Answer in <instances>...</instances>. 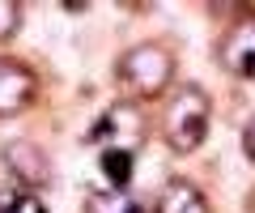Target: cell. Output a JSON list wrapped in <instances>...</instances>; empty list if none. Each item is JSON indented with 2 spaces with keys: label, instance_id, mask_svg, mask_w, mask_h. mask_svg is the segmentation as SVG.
I'll return each mask as SVG.
<instances>
[{
  "label": "cell",
  "instance_id": "10",
  "mask_svg": "<svg viewBox=\"0 0 255 213\" xmlns=\"http://www.w3.org/2000/svg\"><path fill=\"white\" fill-rule=\"evenodd\" d=\"M0 213H47L43 201L34 192H21V188H0Z\"/></svg>",
  "mask_w": 255,
  "mask_h": 213
},
{
  "label": "cell",
  "instance_id": "12",
  "mask_svg": "<svg viewBox=\"0 0 255 213\" xmlns=\"http://www.w3.org/2000/svg\"><path fill=\"white\" fill-rule=\"evenodd\" d=\"M243 149H247V158L255 162V115H251V124H247V132H243Z\"/></svg>",
  "mask_w": 255,
  "mask_h": 213
},
{
  "label": "cell",
  "instance_id": "7",
  "mask_svg": "<svg viewBox=\"0 0 255 213\" xmlns=\"http://www.w3.org/2000/svg\"><path fill=\"white\" fill-rule=\"evenodd\" d=\"M85 213H149V209L124 188H102V192L85 196Z\"/></svg>",
  "mask_w": 255,
  "mask_h": 213
},
{
  "label": "cell",
  "instance_id": "1",
  "mask_svg": "<svg viewBox=\"0 0 255 213\" xmlns=\"http://www.w3.org/2000/svg\"><path fill=\"white\" fill-rule=\"evenodd\" d=\"M209 120H213L209 94L200 85H179L170 111H166V141H170V149H179V154L200 149V141L209 137Z\"/></svg>",
  "mask_w": 255,
  "mask_h": 213
},
{
  "label": "cell",
  "instance_id": "8",
  "mask_svg": "<svg viewBox=\"0 0 255 213\" xmlns=\"http://www.w3.org/2000/svg\"><path fill=\"white\" fill-rule=\"evenodd\" d=\"M157 213H209V201L200 196V188L191 184H170L162 192V201H157Z\"/></svg>",
  "mask_w": 255,
  "mask_h": 213
},
{
  "label": "cell",
  "instance_id": "11",
  "mask_svg": "<svg viewBox=\"0 0 255 213\" xmlns=\"http://www.w3.org/2000/svg\"><path fill=\"white\" fill-rule=\"evenodd\" d=\"M17 26H21V4L17 0H0V43L17 34Z\"/></svg>",
  "mask_w": 255,
  "mask_h": 213
},
{
  "label": "cell",
  "instance_id": "6",
  "mask_svg": "<svg viewBox=\"0 0 255 213\" xmlns=\"http://www.w3.org/2000/svg\"><path fill=\"white\" fill-rule=\"evenodd\" d=\"M4 167L17 175L21 188H47V179H51L47 158L38 154L30 141H13V145H4Z\"/></svg>",
  "mask_w": 255,
  "mask_h": 213
},
{
  "label": "cell",
  "instance_id": "4",
  "mask_svg": "<svg viewBox=\"0 0 255 213\" xmlns=\"http://www.w3.org/2000/svg\"><path fill=\"white\" fill-rule=\"evenodd\" d=\"M34 90H38V81L21 60L0 56V115H17L21 107H30Z\"/></svg>",
  "mask_w": 255,
  "mask_h": 213
},
{
  "label": "cell",
  "instance_id": "9",
  "mask_svg": "<svg viewBox=\"0 0 255 213\" xmlns=\"http://www.w3.org/2000/svg\"><path fill=\"white\" fill-rule=\"evenodd\" d=\"M132 162H136V154H119V149H102L98 154V167H102V175L111 179V188H128Z\"/></svg>",
  "mask_w": 255,
  "mask_h": 213
},
{
  "label": "cell",
  "instance_id": "5",
  "mask_svg": "<svg viewBox=\"0 0 255 213\" xmlns=\"http://www.w3.org/2000/svg\"><path fill=\"white\" fill-rule=\"evenodd\" d=\"M221 64H226L234 77L255 81V17L238 21V26L221 38Z\"/></svg>",
  "mask_w": 255,
  "mask_h": 213
},
{
  "label": "cell",
  "instance_id": "3",
  "mask_svg": "<svg viewBox=\"0 0 255 213\" xmlns=\"http://www.w3.org/2000/svg\"><path fill=\"white\" fill-rule=\"evenodd\" d=\"M85 141H90V145H98V149L136 154L140 141H145V120H140V111L132 107V102H115L111 111L98 115V124L85 132Z\"/></svg>",
  "mask_w": 255,
  "mask_h": 213
},
{
  "label": "cell",
  "instance_id": "2",
  "mask_svg": "<svg viewBox=\"0 0 255 213\" xmlns=\"http://www.w3.org/2000/svg\"><path fill=\"white\" fill-rule=\"evenodd\" d=\"M170 77H174V60L157 43H140L119 60V81L128 85V94H136V98H157L170 85Z\"/></svg>",
  "mask_w": 255,
  "mask_h": 213
}]
</instances>
